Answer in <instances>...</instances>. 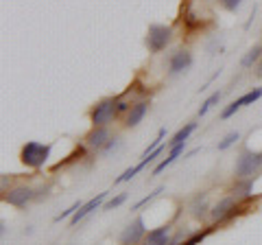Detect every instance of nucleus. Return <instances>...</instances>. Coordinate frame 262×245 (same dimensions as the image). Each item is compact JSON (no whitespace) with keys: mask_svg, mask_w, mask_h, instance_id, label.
<instances>
[{"mask_svg":"<svg viewBox=\"0 0 262 245\" xmlns=\"http://www.w3.org/2000/svg\"><path fill=\"white\" fill-rule=\"evenodd\" d=\"M120 147H122V140H120L118 136H116V138H110V142L103 147L101 153H103V156H110V153H114L116 149H120Z\"/></svg>","mask_w":262,"mask_h":245,"instance_id":"nucleus-23","label":"nucleus"},{"mask_svg":"<svg viewBox=\"0 0 262 245\" xmlns=\"http://www.w3.org/2000/svg\"><path fill=\"white\" fill-rule=\"evenodd\" d=\"M170 42H173V29L166 27V24H151L149 31H146L144 44L151 55H160L162 51H166Z\"/></svg>","mask_w":262,"mask_h":245,"instance_id":"nucleus-2","label":"nucleus"},{"mask_svg":"<svg viewBox=\"0 0 262 245\" xmlns=\"http://www.w3.org/2000/svg\"><path fill=\"white\" fill-rule=\"evenodd\" d=\"M262 169V151H251V149H243L238 160L234 167V175L236 179H247L253 177Z\"/></svg>","mask_w":262,"mask_h":245,"instance_id":"nucleus-3","label":"nucleus"},{"mask_svg":"<svg viewBox=\"0 0 262 245\" xmlns=\"http://www.w3.org/2000/svg\"><path fill=\"white\" fill-rule=\"evenodd\" d=\"M184 149H186V142H179V145H175V147H170V151H168V158H164V160L160 162V165L153 169V175H160L162 171H166V167H170V165H173V162H175L179 156H182V153H184ZM153 175H151V177H153Z\"/></svg>","mask_w":262,"mask_h":245,"instance_id":"nucleus-13","label":"nucleus"},{"mask_svg":"<svg viewBox=\"0 0 262 245\" xmlns=\"http://www.w3.org/2000/svg\"><path fill=\"white\" fill-rule=\"evenodd\" d=\"M146 236V219L140 215L120 232V245H140Z\"/></svg>","mask_w":262,"mask_h":245,"instance_id":"nucleus-6","label":"nucleus"},{"mask_svg":"<svg viewBox=\"0 0 262 245\" xmlns=\"http://www.w3.org/2000/svg\"><path fill=\"white\" fill-rule=\"evenodd\" d=\"M160 193H164V186H158V189H155L153 193H149V195H146V197H142L140 201H136V203H134V206H131V210H140V208L144 206V203H149V201H153V199H155V197H158V195H160Z\"/></svg>","mask_w":262,"mask_h":245,"instance_id":"nucleus-20","label":"nucleus"},{"mask_svg":"<svg viewBox=\"0 0 262 245\" xmlns=\"http://www.w3.org/2000/svg\"><path fill=\"white\" fill-rule=\"evenodd\" d=\"M110 138H112L110 127H92V132L85 136V145L94 151H101L103 147L110 142Z\"/></svg>","mask_w":262,"mask_h":245,"instance_id":"nucleus-12","label":"nucleus"},{"mask_svg":"<svg viewBox=\"0 0 262 245\" xmlns=\"http://www.w3.org/2000/svg\"><path fill=\"white\" fill-rule=\"evenodd\" d=\"M105 197H107V193H98L96 197H92L90 201H85L83 206H81L75 215L70 217V226H77L79 221H83V219L90 215V212H94L96 208H103V201H105Z\"/></svg>","mask_w":262,"mask_h":245,"instance_id":"nucleus-10","label":"nucleus"},{"mask_svg":"<svg viewBox=\"0 0 262 245\" xmlns=\"http://www.w3.org/2000/svg\"><path fill=\"white\" fill-rule=\"evenodd\" d=\"M219 101H221V92L216 90V92H214V94H210L208 99H206V103H203L201 108H199V116H206V114H208L212 108H214V105H216Z\"/></svg>","mask_w":262,"mask_h":245,"instance_id":"nucleus-19","label":"nucleus"},{"mask_svg":"<svg viewBox=\"0 0 262 245\" xmlns=\"http://www.w3.org/2000/svg\"><path fill=\"white\" fill-rule=\"evenodd\" d=\"M146 112H149V101H146V99H140V101H136L134 105H131V110L127 112V118H125V127H129V129L138 127V125H140V122L144 120Z\"/></svg>","mask_w":262,"mask_h":245,"instance_id":"nucleus-11","label":"nucleus"},{"mask_svg":"<svg viewBox=\"0 0 262 245\" xmlns=\"http://www.w3.org/2000/svg\"><path fill=\"white\" fill-rule=\"evenodd\" d=\"M131 105H134V103H129L125 96H116V112L118 114H127L131 110Z\"/></svg>","mask_w":262,"mask_h":245,"instance_id":"nucleus-27","label":"nucleus"},{"mask_svg":"<svg viewBox=\"0 0 262 245\" xmlns=\"http://www.w3.org/2000/svg\"><path fill=\"white\" fill-rule=\"evenodd\" d=\"M208 210H212L208 206V193H201V195H196V197L192 199L190 203V212H192V217L194 219H203L208 215Z\"/></svg>","mask_w":262,"mask_h":245,"instance_id":"nucleus-14","label":"nucleus"},{"mask_svg":"<svg viewBox=\"0 0 262 245\" xmlns=\"http://www.w3.org/2000/svg\"><path fill=\"white\" fill-rule=\"evenodd\" d=\"M116 116H118V112H116V96L101 99L92 110H90V122H92V127H107Z\"/></svg>","mask_w":262,"mask_h":245,"instance_id":"nucleus-5","label":"nucleus"},{"mask_svg":"<svg viewBox=\"0 0 262 245\" xmlns=\"http://www.w3.org/2000/svg\"><path fill=\"white\" fill-rule=\"evenodd\" d=\"M221 3V7H223V9H227V11H238L241 9V5H243V0H219Z\"/></svg>","mask_w":262,"mask_h":245,"instance_id":"nucleus-26","label":"nucleus"},{"mask_svg":"<svg viewBox=\"0 0 262 245\" xmlns=\"http://www.w3.org/2000/svg\"><path fill=\"white\" fill-rule=\"evenodd\" d=\"M0 234H3V236L7 234V223H5V221H3V223H0Z\"/></svg>","mask_w":262,"mask_h":245,"instance_id":"nucleus-29","label":"nucleus"},{"mask_svg":"<svg viewBox=\"0 0 262 245\" xmlns=\"http://www.w3.org/2000/svg\"><path fill=\"white\" fill-rule=\"evenodd\" d=\"M192 62H194L192 53L190 51H184V48H179V51H175L173 55H170V59H168V75L170 77L182 75V72H186L188 68L192 66Z\"/></svg>","mask_w":262,"mask_h":245,"instance_id":"nucleus-8","label":"nucleus"},{"mask_svg":"<svg viewBox=\"0 0 262 245\" xmlns=\"http://www.w3.org/2000/svg\"><path fill=\"white\" fill-rule=\"evenodd\" d=\"M212 232V228H208V230H203V232H194L190 239H186V241H182V245H196V243H201L206 236Z\"/></svg>","mask_w":262,"mask_h":245,"instance_id":"nucleus-24","label":"nucleus"},{"mask_svg":"<svg viewBox=\"0 0 262 245\" xmlns=\"http://www.w3.org/2000/svg\"><path fill=\"white\" fill-rule=\"evenodd\" d=\"M238 140H241V134H238V132H229V134H225V136H223V140H221V142L216 145V149H219V151H227L229 147L236 145Z\"/></svg>","mask_w":262,"mask_h":245,"instance_id":"nucleus-18","label":"nucleus"},{"mask_svg":"<svg viewBox=\"0 0 262 245\" xmlns=\"http://www.w3.org/2000/svg\"><path fill=\"white\" fill-rule=\"evenodd\" d=\"M81 206H83V201H75V203H72V206H70L68 210H61V215H57V217H55V223H59V221H63V219L72 217V215H75V212H77Z\"/></svg>","mask_w":262,"mask_h":245,"instance_id":"nucleus-22","label":"nucleus"},{"mask_svg":"<svg viewBox=\"0 0 262 245\" xmlns=\"http://www.w3.org/2000/svg\"><path fill=\"white\" fill-rule=\"evenodd\" d=\"M125 201H127V193H120V195H116V197H112L110 201H105V203H103V210L118 208V206H122Z\"/></svg>","mask_w":262,"mask_h":245,"instance_id":"nucleus-21","label":"nucleus"},{"mask_svg":"<svg viewBox=\"0 0 262 245\" xmlns=\"http://www.w3.org/2000/svg\"><path fill=\"white\" fill-rule=\"evenodd\" d=\"M48 193H51V186H42V189H37L35 191V199H46L48 197Z\"/></svg>","mask_w":262,"mask_h":245,"instance_id":"nucleus-28","label":"nucleus"},{"mask_svg":"<svg viewBox=\"0 0 262 245\" xmlns=\"http://www.w3.org/2000/svg\"><path fill=\"white\" fill-rule=\"evenodd\" d=\"M256 75H258V77H262V62L258 64V70H256Z\"/></svg>","mask_w":262,"mask_h":245,"instance_id":"nucleus-30","label":"nucleus"},{"mask_svg":"<svg viewBox=\"0 0 262 245\" xmlns=\"http://www.w3.org/2000/svg\"><path fill=\"white\" fill-rule=\"evenodd\" d=\"M260 55H262V44H256V46H251L247 55L241 59V66L243 68H253V64H256L260 59Z\"/></svg>","mask_w":262,"mask_h":245,"instance_id":"nucleus-16","label":"nucleus"},{"mask_svg":"<svg viewBox=\"0 0 262 245\" xmlns=\"http://www.w3.org/2000/svg\"><path fill=\"white\" fill-rule=\"evenodd\" d=\"M260 99H262V88H253V90H249L247 94H243L241 99H236V101L241 103V108H245V105H253Z\"/></svg>","mask_w":262,"mask_h":245,"instance_id":"nucleus-17","label":"nucleus"},{"mask_svg":"<svg viewBox=\"0 0 262 245\" xmlns=\"http://www.w3.org/2000/svg\"><path fill=\"white\" fill-rule=\"evenodd\" d=\"M243 203L238 201V195H229V197H223L221 201H216L210 210V217L214 223H223L234 219L236 215H243Z\"/></svg>","mask_w":262,"mask_h":245,"instance_id":"nucleus-4","label":"nucleus"},{"mask_svg":"<svg viewBox=\"0 0 262 245\" xmlns=\"http://www.w3.org/2000/svg\"><path fill=\"white\" fill-rule=\"evenodd\" d=\"M170 239H173V230L170 226H160V228H153V230L146 232L144 241L140 245H170Z\"/></svg>","mask_w":262,"mask_h":245,"instance_id":"nucleus-9","label":"nucleus"},{"mask_svg":"<svg viewBox=\"0 0 262 245\" xmlns=\"http://www.w3.org/2000/svg\"><path fill=\"white\" fill-rule=\"evenodd\" d=\"M3 199H5V203H9V206L24 208L27 203H31L35 199V191H33L31 186H15L11 191H5Z\"/></svg>","mask_w":262,"mask_h":245,"instance_id":"nucleus-7","label":"nucleus"},{"mask_svg":"<svg viewBox=\"0 0 262 245\" xmlns=\"http://www.w3.org/2000/svg\"><path fill=\"white\" fill-rule=\"evenodd\" d=\"M194 129H196V122H186V127L179 129V132L166 142V147L170 149V147H175V145H179V142H188V138H190V134L194 132Z\"/></svg>","mask_w":262,"mask_h":245,"instance_id":"nucleus-15","label":"nucleus"},{"mask_svg":"<svg viewBox=\"0 0 262 245\" xmlns=\"http://www.w3.org/2000/svg\"><path fill=\"white\" fill-rule=\"evenodd\" d=\"M51 151H53V145H42V142L31 140L22 147L20 160H22V165H27L29 169H42L48 162V158H51Z\"/></svg>","mask_w":262,"mask_h":245,"instance_id":"nucleus-1","label":"nucleus"},{"mask_svg":"<svg viewBox=\"0 0 262 245\" xmlns=\"http://www.w3.org/2000/svg\"><path fill=\"white\" fill-rule=\"evenodd\" d=\"M238 110H241V103H238V101H232V103H229V105H227V108H225L223 112H221V118H223V120L232 118V116H234V114L238 112Z\"/></svg>","mask_w":262,"mask_h":245,"instance_id":"nucleus-25","label":"nucleus"}]
</instances>
